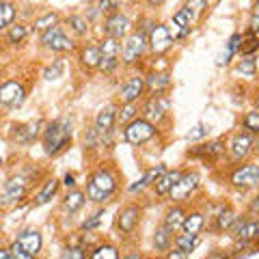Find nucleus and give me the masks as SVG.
<instances>
[{
	"label": "nucleus",
	"mask_w": 259,
	"mask_h": 259,
	"mask_svg": "<svg viewBox=\"0 0 259 259\" xmlns=\"http://www.w3.org/2000/svg\"><path fill=\"white\" fill-rule=\"evenodd\" d=\"M71 143V121L69 119H56L44 132V151L48 156H59L61 151L67 149Z\"/></svg>",
	"instance_id": "obj_1"
},
{
	"label": "nucleus",
	"mask_w": 259,
	"mask_h": 259,
	"mask_svg": "<svg viewBox=\"0 0 259 259\" xmlns=\"http://www.w3.org/2000/svg\"><path fill=\"white\" fill-rule=\"evenodd\" d=\"M117 188V180L108 168H100L97 173L91 175V180L87 184V199L93 203H104L106 199L112 197V192Z\"/></svg>",
	"instance_id": "obj_2"
},
{
	"label": "nucleus",
	"mask_w": 259,
	"mask_h": 259,
	"mask_svg": "<svg viewBox=\"0 0 259 259\" xmlns=\"http://www.w3.org/2000/svg\"><path fill=\"white\" fill-rule=\"evenodd\" d=\"M156 134V125L149 123L147 119H134L130 121L123 130V139L130 143V145H145L147 141L153 139Z\"/></svg>",
	"instance_id": "obj_3"
},
{
	"label": "nucleus",
	"mask_w": 259,
	"mask_h": 259,
	"mask_svg": "<svg viewBox=\"0 0 259 259\" xmlns=\"http://www.w3.org/2000/svg\"><path fill=\"white\" fill-rule=\"evenodd\" d=\"M145 48H147V35H145V30H136L121 46V59H123V63L132 65L143 56Z\"/></svg>",
	"instance_id": "obj_4"
},
{
	"label": "nucleus",
	"mask_w": 259,
	"mask_h": 259,
	"mask_svg": "<svg viewBox=\"0 0 259 259\" xmlns=\"http://www.w3.org/2000/svg\"><path fill=\"white\" fill-rule=\"evenodd\" d=\"M100 52H102L100 69L104 71V74H110V71H115L119 61H121V41H119V39L106 37L102 41V46H100Z\"/></svg>",
	"instance_id": "obj_5"
},
{
	"label": "nucleus",
	"mask_w": 259,
	"mask_h": 259,
	"mask_svg": "<svg viewBox=\"0 0 259 259\" xmlns=\"http://www.w3.org/2000/svg\"><path fill=\"white\" fill-rule=\"evenodd\" d=\"M175 41L171 37V30H168L166 24H153L149 35H147V46L153 54H164L168 48H171Z\"/></svg>",
	"instance_id": "obj_6"
},
{
	"label": "nucleus",
	"mask_w": 259,
	"mask_h": 259,
	"mask_svg": "<svg viewBox=\"0 0 259 259\" xmlns=\"http://www.w3.org/2000/svg\"><path fill=\"white\" fill-rule=\"evenodd\" d=\"M199 182H201V177L199 173H182V177L175 182V186L171 190H168V197H171L173 201H184V199H188L190 194L199 188Z\"/></svg>",
	"instance_id": "obj_7"
},
{
	"label": "nucleus",
	"mask_w": 259,
	"mask_h": 259,
	"mask_svg": "<svg viewBox=\"0 0 259 259\" xmlns=\"http://www.w3.org/2000/svg\"><path fill=\"white\" fill-rule=\"evenodd\" d=\"M132 30V22H130L127 15L123 13H112L106 18V22H104V32H106V37H112V39H123L127 37V32Z\"/></svg>",
	"instance_id": "obj_8"
},
{
	"label": "nucleus",
	"mask_w": 259,
	"mask_h": 259,
	"mask_svg": "<svg viewBox=\"0 0 259 259\" xmlns=\"http://www.w3.org/2000/svg\"><path fill=\"white\" fill-rule=\"evenodd\" d=\"M231 184L236 188H253L259 184V164H242L231 173Z\"/></svg>",
	"instance_id": "obj_9"
},
{
	"label": "nucleus",
	"mask_w": 259,
	"mask_h": 259,
	"mask_svg": "<svg viewBox=\"0 0 259 259\" xmlns=\"http://www.w3.org/2000/svg\"><path fill=\"white\" fill-rule=\"evenodd\" d=\"M41 44L46 48H50V50H54V52H67V50H71V46H74L71 44V39L65 35L59 26H52V28L44 30Z\"/></svg>",
	"instance_id": "obj_10"
},
{
	"label": "nucleus",
	"mask_w": 259,
	"mask_h": 259,
	"mask_svg": "<svg viewBox=\"0 0 259 259\" xmlns=\"http://www.w3.org/2000/svg\"><path fill=\"white\" fill-rule=\"evenodd\" d=\"M253 151V136H250L246 130L244 132H238L236 136L231 139V145H229V153L233 160H244L248 153Z\"/></svg>",
	"instance_id": "obj_11"
},
{
	"label": "nucleus",
	"mask_w": 259,
	"mask_h": 259,
	"mask_svg": "<svg viewBox=\"0 0 259 259\" xmlns=\"http://www.w3.org/2000/svg\"><path fill=\"white\" fill-rule=\"evenodd\" d=\"M24 102V87L15 80H9L0 87V104L3 106H20Z\"/></svg>",
	"instance_id": "obj_12"
},
{
	"label": "nucleus",
	"mask_w": 259,
	"mask_h": 259,
	"mask_svg": "<svg viewBox=\"0 0 259 259\" xmlns=\"http://www.w3.org/2000/svg\"><path fill=\"white\" fill-rule=\"evenodd\" d=\"M233 236L242 244H248V242L259 240V221H242L238 218V223L233 225Z\"/></svg>",
	"instance_id": "obj_13"
},
{
	"label": "nucleus",
	"mask_w": 259,
	"mask_h": 259,
	"mask_svg": "<svg viewBox=\"0 0 259 259\" xmlns=\"http://www.w3.org/2000/svg\"><path fill=\"white\" fill-rule=\"evenodd\" d=\"M145 119L149 121V123H153V121H160L164 119V115L168 112V100L164 95H153L151 100L145 104Z\"/></svg>",
	"instance_id": "obj_14"
},
{
	"label": "nucleus",
	"mask_w": 259,
	"mask_h": 259,
	"mask_svg": "<svg viewBox=\"0 0 259 259\" xmlns=\"http://www.w3.org/2000/svg\"><path fill=\"white\" fill-rule=\"evenodd\" d=\"M143 91H145V78L132 76L123 87H121L119 97H121V102H123V104H134L143 95Z\"/></svg>",
	"instance_id": "obj_15"
},
{
	"label": "nucleus",
	"mask_w": 259,
	"mask_h": 259,
	"mask_svg": "<svg viewBox=\"0 0 259 259\" xmlns=\"http://www.w3.org/2000/svg\"><path fill=\"white\" fill-rule=\"evenodd\" d=\"M190 24H192V18L184 9L173 13V22H171V26H168L173 41H175V39H184L186 35H188V32H190Z\"/></svg>",
	"instance_id": "obj_16"
},
{
	"label": "nucleus",
	"mask_w": 259,
	"mask_h": 259,
	"mask_svg": "<svg viewBox=\"0 0 259 259\" xmlns=\"http://www.w3.org/2000/svg\"><path fill=\"white\" fill-rule=\"evenodd\" d=\"M115 123H117V108L115 106H106V108H102L100 112H97V117H95V130L102 136L104 134H110L112 127H115Z\"/></svg>",
	"instance_id": "obj_17"
},
{
	"label": "nucleus",
	"mask_w": 259,
	"mask_h": 259,
	"mask_svg": "<svg viewBox=\"0 0 259 259\" xmlns=\"http://www.w3.org/2000/svg\"><path fill=\"white\" fill-rule=\"evenodd\" d=\"M141 221V209L136 207V205H127L125 209H121L119 212V229L123 231V233H132L136 229V225H139Z\"/></svg>",
	"instance_id": "obj_18"
},
{
	"label": "nucleus",
	"mask_w": 259,
	"mask_h": 259,
	"mask_svg": "<svg viewBox=\"0 0 259 259\" xmlns=\"http://www.w3.org/2000/svg\"><path fill=\"white\" fill-rule=\"evenodd\" d=\"M24 194H26V180H24V177H11L5 186L3 201L5 203H15V201L24 199Z\"/></svg>",
	"instance_id": "obj_19"
},
{
	"label": "nucleus",
	"mask_w": 259,
	"mask_h": 259,
	"mask_svg": "<svg viewBox=\"0 0 259 259\" xmlns=\"http://www.w3.org/2000/svg\"><path fill=\"white\" fill-rule=\"evenodd\" d=\"M15 242H18V244H20L24 250H28L30 255H37L39 250H41V244H44L41 233L35 231V229H26V231H22Z\"/></svg>",
	"instance_id": "obj_20"
},
{
	"label": "nucleus",
	"mask_w": 259,
	"mask_h": 259,
	"mask_svg": "<svg viewBox=\"0 0 259 259\" xmlns=\"http://www.w3.org/2000/svg\"><path fill=\"white\" fill-rule=\"evenodd\" d=\"M145 87H147L151 93L162 95V91H166V89L171 87V76L168 74H151L147 80H145Z\"/></svg>",
	"instance_id": "obj_21"
},
{
	"label": "nucleus",
	"mask_w": 259,
	"mask_h": 259,
	"mask_svg": "<svg viewBox=\"0 0 259 259\" xmlns=\"http://www.w3.org/2000/svg\"><path fill=\"white\" fill-rule=\"evenodd\" d=\"M182 177L180 171H166L164 175L160 177V180L153 184V188H156V194H160V197H164V194H168V190L175 186V182Z\"/></svg>",
	"instance_id": "obj_22"
},
{
	"label": "nucleus",
	"mask_w": 259,
	"mask_h": 259,
	"mask_svg": "<svg viewBox=\"0 0 259 259\" xmlns=\"http://www.w3.org/2000/svg\"><path fill=\"white\" fill-rule=\"evenodd\" d=\"M39 127H41V123H26V125H20V127H15V141L18 143H24V145H28L37 139V134H39Z\"/></svg>",
	"instance_id": "obj_23"
},
{
	"label": "nucleus",
	"mask_w": 259,
	"mask_h": 259,
	"mask_svg": "<svg viewBox=\"0 0 259 259\" xmlns=\"http://www.w3.org/2000/svg\"><path fill=\"white\" fill-rule=\"evenodd\" d=\"M100 59H102L100 46H84L82 52H80V61H82V65L87 69L100 67Z\"/></svg>",
	"instance_id": "obj_24"
},
{
	"label": "nucleus",
	"mask_w": 259,
	"mask_h": 259,
	"mask_svg": "<svg viewBox=\"0 0 259 259\" xmlns=\"http://www.w3.org/2000/svg\"><path fill=\"white\" fill-rule=\"evenodd\" d=\"M194 153L201 156V158H205V160H216V158H221L223 153H225V143L223 141H214V143L201 145V147L194 151Z\"/></svg>",
	"instance_id": "obj_25"
},
{
	"label": "nucleus",
	"mask_w": 259,
	"mask_h": 259,
	"mask_svg": "<svg viewBox=\"0 0 259 259\" xmlns=\"http://www.w3.org/2000/svg\"><path fill=\"white\" fill-rule=\"evenodd\" d=\"M203 225H205L203 214L194 212V214H190V216H186V218H184L182 231H184V233H194V236H199V231L203 229Z\"/></svg>",
	"instance_id": "obj_26"
},
{
	"label": "nucleus",
	"mask_w": 259,
	"mask_h": 259,
	"mask_svg": "<svg viewBox=\"0 0 259 259\" xmlns=\"http://www.w3.org/2000/svg\"><path fill=\"white\" fill-rule=\"evenodd\" d=\"M184 218H186V212L182 207H171L166 212V218H164V227L166 229H171V231H177V229H182V225H184Z\"/></svg>",
	"instance_id": "obj_27"
},
{
	"label": "nucleus",
	"mask_w": 259,
	"mask_h": 259,
	"mask_svg": "<svg viewBox=\"0 0 259 259\" xmlns=\"http://www.w3.org/2000/svg\"><path fill=\"white\" fill-rule=\"evenodd\" d=\"M238 223V214L233 209H223L221 214L216 216V231H227V229H233V225Z\"/></svg>",
	"instance_id": "obj_28"
},
{
	"label": "nucleus",
	"mask_w": 259,
	"mask_h": 259,
	"mask_svg": "<svg viewBox=\"0 0 259 259\" xmlns=\"http://www.w3.org/2000/svg\"><path fill=\"white\" fill-rule=\"evenodd\" d=\"M171 240H173V231L166 229L164 225H162L160 229H156V233H153V246H156V250H168Z\"/></svg>",
	"instance_id": "obj_29"
},
{
	"label": "nucleus",
	"mask_w": 259,
	"mask_h": 259,
	"mask_svg": "<svg viewBox=\"0 0 259 259\" xmlns=\"http://www.w3.org/2000/svg\"><path fill=\"white\" fill-rule=\"evenodd\" d=\"M197 244H199V236H194V233H180V236L175 238V246H177V250H182L184 255H188Z\"/></svg>",
	"instance_id": "obj_30"
},
{
	"label": "nucleus",
	"mask_w": 259,
	"mask_h": 259,
	"mask_svg": "<svg viewBox=\"0 0 259 259\" xmlns=\"http://www.w3.org/2000/svg\"><path fill=\"white\" fill-rule=\"evenodd\" d=\"M84 199H87V194H84V192H80V190H71V192L67 194V197H65L63 207L67 209V212H78V209L84 205Z\"/></svg>",
	"instance_id": "obj_31"
},
{
	"label": "nucleus",
	"mask_w": 259,
	"mask_h": 259,
	"mask_svg": "<svg viewBox=\"0 0 259 259\" xmlns=\"http://www.w3.org/2000/svg\"><path fill=\"white\" fill-rule=\"evenodd\" d=\"M56 190H59V180H54V177H52V180H48V182H46V186L41 188V192H39L37 197H35V205H44V203H48V201H50L54 194H56Z\"/></svg>",
	"instance_id": "obj_32"
},
{
	"label": "nucleus",
	"mask_w": 259,
	"mask_h": 259,
	"mask_svg": "<svg viewBox=\"0 0 259 259\" xmlns=\"http://www.w3.org/2000/svg\"><path fill=\"white\" fill-rule=\"evenodd\" d=\"M15 20V5L7 3V0H0V30L11 26Z\"/></svg>",
	"instance_id": "obj_33"
},
{
	"label": "nucleus",
	"mask_w": 259,
	"mask_h": 259,
	"mask_svg": "<svg viewBox=\"0 0 259 259\" xmlns=\"http://www.w3.org/2000/svg\"><path fill=\"white\" fill-rule=\"evenodd\" d=\"M242 125L248 134H259V110H250L242 119Z\"/></svg>",
	"instance_id": "obj_34"
},
{
	"label": "nucleus",
	"mask_w": 259,
	"mask_h": 259,
	"mask_svg": "<svg viewBox=\"0 0 259 259\" xmlns=\"http://www.w3.org/2000/svg\"><path fill=\"white\" fill-rule=\"evenodd\" d=\"M207 3H209V0H188V3H186V7H184V11L194 20L197 15H201V13L207 9Z\"/></svg>",
	"instance_id": "obj_35"
},
{
	"label": "nucleus",
	"mask_w": 259,
	"mask_h": 259,
	"mask_svg": "<svg viewBox=\"0 0 259 259\" xmlns=\"http://www.w3.org/2000/svg\"><path fill=\"white\" fill-rule=\"evenodd\" d=\"M56 22H59V13L48 11L46 15H41V18H37V20H35V28H39V30H48V28L56 26Z\"/></svg>",
	"instance_id": "obj_36"
},
{
	"label": "nucleus",
	"mask_w": 259,
	"mask_h": 259,
	"mask_svg": "<svg viewBox=\"0 0 259 259\" xmlns=\"http://www.w3.org/2000/svg\"><path fill=\"white\" fill-rule=\"evenodd\" d=\"M240 41H242V35H233L231 39H229V44H227V52L218 59V65H227L231 61V56H233V52L240 48Z\"/></svg>",
	"instance_id": "obj_37"
},
{
	"label": "nucleus",
	"mask_w": 259,
	"mask_h": 259,
	"mask_svg": "<svg viewBox=\"0 0 259 259\" xmlns=\"http://www.w3.org/2000/svg\"><path fill=\"white\" fill-rule=\"evenodd\" d=\"M67 24L71 26V30H74L76 35H80V37L89 32V22H87L84 18H80V15H69V18H67Z\"/></svg>",
	"instance_id": "obj_38"
},
{
	"label": "nucleus",
	"mask_w": 259,
	"mask_h": 259,
	"mask_svg": "<svg viewBox=\"0 0 259 259\" xmlns=\"http://www.w3.org/2000/svg\"><path fill=\"white\" fill-rule=\"evenodd\" d=\"M91 259H119V250L110 244H104V246H97L93 250Z\"/></svg>",
	"instance_id": "obj_39"
},
{
	"label": "nucleus",
	"mask_w": 259,
	"mask_h": 259,
	"mask_svg": "<svg viewBox=\"0 0 259 259\" xmlns=\"http://www.w3.org/2000/svg\"><path fill=\"white\" fill-rule=\"evenodd\" d=\"M238 71L242 76H248V78H253L255 76V71H257V63L253 56H246L242 63H238Z\"/></svg>",
	"instance_id": "obj_40"
},
{
	"label": "nucleus",
	"mask_w": 259,
	"mask_h": 259,
	"mask_svg": "<svg viewBox=\"0 0 259 259\" xmlns=\"http://www.w3.org/2000/svg\"><path fill=\"white\" fill-rule=\"evenodd\" d=\"M257 50H259V37H255V35L240 44V54L242 56H253Z\"/></svg>",
	"instance_id": "obj_41"
},
{
	"label": "nucleus",
	"mask_w": 259,
	"mask_h": 259,
	"mask_svg": "<svg viewBox=\"0 0 259 259\" xmlns=\"http://www.w3.org/2000/svg\"><path fill=\"white\" fill-rule=\"evenodd\" d=\"M63 71H65V63L59 59V61H54L50 67L44 71V78H46V80H56V78L63 76Z\"/></svg>",
	"instance_id": "obj_42"
},
{
	"label": "nucleus",
	"mask_w": 259,
	"mask_h": 259,
	"mask_svg": "<svg viewBox=\"0 0 259 259\" xmlns=\"http://www.w3.org/2000/svg\"><path fill=\"white\" fill-rule=\"evenodd\" d=\"M26 35H28V28L24 26V24H18V26H11V30H9V41L22 44L24 39H26Z\"/></svg>",
	"instance_id": "obj_43"
},
{
	"label": "nucleus",
	"mask_w": 259,
	"mask_h": 259,
	"mask_svg": "<svg viewBox=\"0 0 259 259\" xmlns=\"http://www.w3.org/2000/svg\"><path fill=\"white\" fill-rule=\"evenodd\" d=\"M134 119H136V106L134 104H125V106L121 108L117 121L119 123H127V121H134Z\"/></svg>",
	"instance_id": "obj_44"
},
{
	"label": "nucleus",
	"mask_w": 259,
	"mask_h": 259,
	"mask_svg": "<svg viewBox=\"0 0 259 259\" xmlns=\"http://www.w3.org/2000/svg\"><path fill=\"white\" fill-rule=\"evenodd\" d=\"M97 9H100V13H104V15H112V13H117L119 5L115 0H100V3H97Z\"/></svg>",
	"instance_id": "obj_45"
},
{
	"label": "nucleus",
	"mask_w": 259,
	"mask_h": 259,
	"mask_svg": "<svg viewBox=\"0 0 259 259\" xmlns=\"http://www.w3.org/2000/svg\"><path fill=\"white\" fill-rule=\"evenodd\" d=\"M207 132H209V125L197 123V125L192 127V132L188 134V141H199V139H203V136H207Z\"/></svg>",
	"instance_id": "obj_46"
},
{
	"label": "nucleus",
	"mask_w": 259,
	"mask_h": 259,
	"mask_svg": "<svg viewBox=\"0 0 259 259\" xmlns=\"http://www.w3.org/2000/svg\"><path fill=\"white\" fill-rule=\"evenodd\" d=\"M102 216H104V212H95L91 218H87V221L82 223V231H93L95 227L102 223Z\"/></svg>",
	"instance_id": "obj_47"
},
{
	"label": "nucleus",
	"mask_w": 259,
	"mask_h": 259,
	"mask_svg": "<svg viewBox=\"0 0 259 259\" xmlns=\"http://www.w3.org/2000/svg\"><path fill=\"white\" fill-rule=\"evenodd\" d=\"M9 253H11L13 259H35V255H30L28 250H24V248L18 244V242H13V246H11Z\"/></svg>",
	"instance_id": "obj_48"
},
{
	"label": "nucleus",
	"mask_w": 259,
	"mask_h": 259,
	"mask_svg": "<svg viewBox=\"0 0 259 259\" xmlns=\"http://www.w3.org/2000/svg\"><path fill=\"white\" fill-rule=\"evenodd\" d=\"M61 259H84V250L80 246H71V248H65Z\"/></svg>",
	"instance_id": "obj_49"
},
{
	"label": "nucleus",
	"mask_w": 259,
	"mask_h": 259,
	"mask_svg": "<svg viewBox=\"0 0 259 259\" xmlns=\"http://www.w3.org/2000/svg\"><path fill=\"white\" fill-rule=\"evenodd\" d=\"M255 32H259V15L250 18V35H255Z\"/></svg>",
	"instance_id": "obj_50"
},
{
	"label": "nucleus",
	"mask_w": 259,
	"mask_h": 259,
	"mask_svg": "<svg viewBox=\"0 0 259 259\" xmlns=\"http://www.w3.org/2000/svg\"><path fill=\"white\" fill-rule=\"evenodd\" d=\"M166 259H186V255L182 253V250H171V253L166 255Z\"/></svg>",
	"instance_id": "obj_51"
},
{
	"label": "nucleus",
	"mask_w": 259,
	"mask_h": 259,
	"mask_svg": "<svg viewBox=\"0 0 259 259\" xmlns=\"http://www.w3.org/2000/svg\"><path fill=\"white\" fill-rule=\"evenodd\" d=\"M65 186H67V188H74V186H76V180H74V175H71V173L65 175Z\"/></svg>",
	"instance_id": "obj_52"
},
{
	"label": "nucleus",
	"mask_w": 259,
	"mask_h": 259,
	"mask_svg": "<svg viewBox=\"0 0 259 259\" xmlns=\"http://www.w3.org/2000/svg\"><path fill=\"white\" fill-rule=\"evenodd\" d=\"M250 212H253V214H259V194H257L253 201H250Z\"/></svg>",
	"instance_id": "obj_53"
},
{
	"label": "nucleus",
	"mask_w": 259,
	"mask_h": 259,
	"mask_svg": "<svg viewBox=\"0 0 259 259\" xmlns=\"http://www.w3.org/2000/svg\"><path fill=\"white\" fill-rule=\"evenodd\" d=\"M207 259H227V253H225V250H214V253L209 255Z\"/></svg>",
	"instance_id": "obj_54"
},
{
	"label": "nucleus",
	"mask_w": 259,
	"mask_h": 259,
	"mask_svg": "<svg viewBox=\"0 0 259 259\" xmlns=\"http://www.w3.org/2000/svg\"><path fill=\"white\" fill-rule=\"evenodd\" d=\"M147 3H149V7H160V5H164L166 0H147Z\"/></svg>",
	"instance_id": "obj_55"
},
{
	"label": "nucleus",
	"mask_w": 259,
	"mask_h": 259,
	"mask_svg": "<svg viewBox=\"0 0 259 259\" xmlns=\"http://www.w3.org/2000/svg\"><path fill=\"white\" fill-rule=\"evenodd\" d=\"M117 5H134V3H139V0H115Z\"/></svg>",
	"instance_id": "obj_56"
},
{
	"label": "nucleus",
	"mask_w": 259,
	"mask_h": 259,
	"mask_svg": "<svg viewBox=\"0 0 259 259\" xmlns=\"http://www.w3.org/2000/svg\"><path fill=\"white\" fill-rule=\"evenodd\" d=\"M0 259H13L9 250H0Z\"/></svg>",
	"instance_id": "obj_57"
},
{
	"label": "nucleus",
	"mask_w": 259,
	"mask_h": 259,
	"mask_svg": "<svg viewBox=\"0 0 259 259\" xmlns=\"http://www.w3.org/2000/svg\"><path fill=\"white\" fill-rule=\"evenodd\" d=\"M253 149H255V151L259 153V134H257V139L253 141Z\"/></svg>",
	"instance_id": "obj_58"
},
{
	"label": "nucleus",
	"mask_w": 259,
	"mask_h": 259,
	"mask_svg": "<svg viewBox=\"0 0 259 259\" xmlns=\"http://www.w3.org/2000/svg\"><path fill=\"white\" fill-rule=\"evenodd\" d=\"M253 15H259V0H257L255 7H253Z\"/></svg>",
	"instance_id": "obj_59"
},
{
	"label": "nucleus",
	"mask_w": 259,
	"mask_h": 259,
	"mask_svg": "<svg viewBox=\"0 0 259 259\" xmlns=\"http://www.w3.org/2000/svg\"><path fill=\"white\" fill-rule=\"evenodd\" d=\"M123 259H141V255H127V257H123Z\"/></svg>",
	"instance_id": "obj_60"
},
{
	"label": "nucleus",
	"mask_w": 259,
	"mask_h": 259,
	"mask_svg": "<svg viewBox=\"0 0 259 259\" xmlns=\"http://www.w3.org/2000/svg\"><path fill=\"white\" fill-rule=\"evenodd\" d=\"M257 108H259V97H257Z\"/></svg>",
	"instance_id": "obj_61"
},
{
	"label": "nucleus",
	"mask_w": 259,
	"mask_h": 259,
	"mask_svg": "<svg viewBox=\"0 0 259 259\" xmlns=\"http://www.w3.org/2000/svg\"><path fill=\"white\" fill-rule=\"evenodd\" d=\"M0 164H3V158H0Z\"/></svg>",
	"instance_id": "obj_62"
}]
</instances>
